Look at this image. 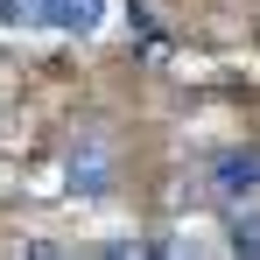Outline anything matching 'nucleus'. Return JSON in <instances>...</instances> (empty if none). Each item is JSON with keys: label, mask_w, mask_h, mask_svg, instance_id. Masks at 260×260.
I'll return each instance as SVG.
<instances>
[{"label": "nucleus", "mask_w": 260, "mask_h": 260, "mask_svg": "<svg viewBox=\"0 0 260 260\" xmlns=\"http://www.w3.org/2000/svg\"><path fill=\"white\" fill-rule=\"evenodd\" d=\"M106 0H0V28H36V36H99Z\"/></svg>", "instance_id": "nucleus-1"}, {"label": "nucleus", "mask_w": 260, "mask_h": 260, "mask_svg": "<svg viewBox=\"0 0 260 260\" xmlns=\"http://www.w3.org/2000/svg\"><path fill=\"white\" fill-rule=\"evenodd\" d=\"M204 190H211L218 204H253L260 197V148H225V155H211Z\"/></svg>", "instance_id": "nucleus-2"}, {"label": "nucleus", "mask_w": 260, "mask_h": 260, "mask_svg": "<svg viewBox=\"0 0 260 260\" xmlns=\"http://www.w3.org/2000/svg\"><path fill=\"white\" fill-rule=\"evenodd\" d=\"M71 190H78V197H106V190H113V155H106L99 141L71 148Z\"/></svg>", "instance_id": "nucleus-3"}]
</instances>
